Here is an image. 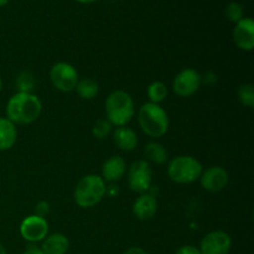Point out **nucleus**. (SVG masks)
<instances>
[{
    "label": "nucleus",
    "instance_id": "31",
    "mask_svg": "<svg viewBox=\"0 0 254 254\" xmlns=\"http://www.w3.org/2000/svg\"><path fill=\"white\" fill-rule=\"evenodd\" d=\"M9 2V0H0V7L1 6H5V5Z\"/></svg>",
    "mask_w": 254,
    "mask_h": 254
},
{
    "label": "nucleus",
    "instance_id": "24",
    "mask_svg": "<svg viewBox=\"0 0 254 254\" xmlns=\"http://www.w3.org/2000/svg\"><path fill=\"white\" fill-rule=\"evenodd\" d=\"M243 15H245V9H243L240 2H230L228 6L226 7V16L230 21L235 22V24H237L238 21H241L245 17Z\"/></svg>",
    "mask_w": 254,
    "mask_h": 254
},
{
    "label": "nucleus",
    "instance_id": "8",
    "mask_svg": "<svg viewBox=\"0 0 254 254\" xmlns=\"http://www.w3.org/2000/svg\"><path fill=\"white\" fill-rule=\"evenodd\" d=\"M200 73L192 68L183 69L176 74L175 79L173 82V89L179 97H190L198 91L201 86Z\"/></svg>",
    "mask_w": 254,
    "mask_h": 254
},
{
    "label": "nucleus",
    "instance_id": "4",
    "mask_svg": "<svg viewBox=\"0 0 254 254\" xmlns=\"http://www.w3.org/2000/svg\"><path fill=\"white\" fill-rule=\"evenodd\" d=\"M138 122L141 130L151 138L163 136L169 129V117L159 104H143L138 112Z\"/></svg>",
    "mask_w": 254,
    "mask_h": 254
},
{
    "label": "nucleus",
    "instance_id": "6",
    "mask_svg": "<svg viewBox=\"0 0 254 254\" xmlns=\"http://www.w3.org/2000/svg\"><path fill=\"white\" fill-rule=\"evenodd\" d=\"M50 79L55 88L64 93L73 91L77 86V82L79 81L78 72L72 64L66 62H59L52 66L50 71Z\"/></svg>",
    "mask_w": 254,
    "mask_h": 254
},
{
    "label": "nucleus",
    "instance_id": "20",
    "mask_svg": "<svg viewBox=\"0 0 254 254\" xmlns=\"http://www.w3.org/2000/svg\"><path fill=\"white\" fill-rule=\"evenodd\" d=\"M146 94H148V98L149 101H150V103L159 104L160 102H163L164 99L166 98V96H168V88H166V86L163 82H153V83L148 87Z\"/></svg>",
    "mask_w": 254,
    "mask_h": 254
},
{
    "label": "nucleus",
    "instance_id": "14",
    "mask_svg": "<svg viewBox=\"0 0 254 254\" xmlns=\"http://www.w3.org/2000/svg\"><path fill=\"white\" fill-rule=\"evenodd\" d=\"M127 163L122 156H111L104 161L102 166V179L108 183H117L121 180L126 174Z\"/></svg>",
    "mask_w": 254,
    "mask_h": 254
},
{
    "label": "nucleus",
    "instance_id": "15",
    "mask_svg": "<svg viewBox=\"0 0 254 254\" xmlns=\"http://www.w3.org/2000/svg\"><path fill=\"white\" fill-rule=\"evenodd\" d=\"M114 144L123 151H133L138 145V136L128 127H118L113 133Z\"/></svg>",
    "mask_w": 254,
    "mask_h": 254
},
{
    "label": "nucleus",
    "instance_id": "7",
    "mask_svg": "<svg viewBox=\"0 0 254 254\" xmlns=\"http://www.w3.org/2000/svg\"><path fill=\"white\" fill-rule=\"evenodd\" d=\"M153 170L146 160L134 161L128 170V185L131 191L145 193L150 189Z\"/></svg>",
    "mask_w": 254,
    "mask_h": 254
},
{
    "label": "nucleus",
    "instance_id": "17",
    "mask_svg": "<svg viewBox=\"0 0 254 254\" xmlns=\"http://www.w3.org/2000/svg\"><path fill=\"white\" fill-rule=\"evenodd\" d=\"M17 130L12 122L7 118H0V151L9 150L16 143Z\"/></svg>",
    "mask_w": 254,
    "mask_h": 254
},
{
    "label": "nucleus",
    "instance_id": "5",
    "mask_svg": "<svg viewBox=\"0 0 254 254\" xmlns=\"http://www.w3.org/2000/svg\"><path fill=\"white\" fill-rule=\"evenodd\" d=\"M202 164L190 155L174 158L168 165V176L176 184H192L202 174Z\"/></svg>",
    "mask_w": 254,
    "mask_h": 254
},
{
    "label": "nucleus",
    "instance_id": "26",
    "mask_svg": "<svg viewBox=\"0 0 254 254\" xmlns=\"http://www.w3.org/2000/svg\"><path fill=\"white\" fill-rule=\"evenodd\" d=\"M175 254H201L200 250L193 246H183L176 251Z\"/></svg>",
    "mask_w": 254,
    "mask_h": 254
},
{
    "label": "nucleus",
    "instance_id": "16",
    "mask_svg": "<svg viewBox=\"0 0 254 254\" xmlns=\"http://www.w3.org/2000/svg\"><path fill=\"white\" fill-rule=\"evenodd\" d=\"M68 238L62 233H52L47 235L41 246L44 254H66L68 251Z\"/></svg>",
    "mask_w": 254,
    "mask_h": 254
},
{
    "label": "nucleus",
    "instance_id": "19",
    "mask_svg": "<svg viewBox=\"0 0 254 254\" xmlns=\"http://www.w3.org/2000/svg\"><path fill=\"white\" fill-rule=\"evenodd\" d=\"M74 89L81 98L93 99L98 94V83L91 78H84L77 82Z\"/></svg>",
    "mask_w": 254,
    "mask_h": 254
},
{
    "label": "nucleus",
    "instance_id": "9",
    "mask_svg": "<svg viewBox=\"0 0 254 254\" xmlns=\"http://www.w3.org/2000/svg\"><path fill=\"white\" fill-rule=\"evenodd\" d=\"M232 240L225 231H213L202 238L200 245L201 254H228Z\"/></svg>",
    "mask_w": 254,
    "mask_h": 254
},
{
    "label": "nucleus",
    "instance_id": "29",
    "mask_svg": "<svg viewBox=\"0 0 254 254\" xmlns=\"http://www.w3.org/2000/svg\"><path fill=\"white\" fill-rule=\"evenodd\" d=\"M76 1L81 2V4H92V2L97 1V0H76Z\"/></svg>",
    "mask_w": 254,
    "mask_h": 254
},
{
    "label": "nucleus",
    "instance_id": "12",
    "mask_svg": "<svg viewBox=\"0 0 254 254\" xmlns=\"http://www.w3.org/2000/svg\"><path fill=\"white\" fill-rule=\"evenodd\" d=\"M233 41L238 49L252 51L254 47V21L252 17H243L233 29Z\"/></svg>",
    "mask_w": 254,
    "mask_h": 254
},
{
    "label": "nucleus",
    "instance_id": "23",
    "mask_svg": "<svg viewBox=\"0 0 254 254\" xmlns=\"http://www.w3.org/2000/svg\"><path fill=\"white\" fill-rule=\"evenodd\" d=\"M112 128H113V126H112L108 119H98L94 123L93 129H92V134H93V136L96 139L102 140V139L107 138L111 134Z\"/></svg>",
    "mask_w": 254,
    "mask_h": 254
},
{
    "label": "nucleus",
    "instance_id": "27",
    "mask_svg": "<svg viewBox=\"0 0 254 254\" xmlns=\"http://www.w3.org/2000/svg\"><path fill=\"white\" fill-rule=\"evenodd\" d=\"M123 254H148L143 248L140 247H130Z\"/></svg>",
    "mask_w": 254,
    "mask_h": 254
},
{
    "label": "nucleus",
    "instance_id": "13",
    "mask_svg": "<svg viewBox=\"0 0 254 254\" xmlns=\"http://www.w3.org/2000/svg\"><path fill=\"white\" fill-rule=\"evenodd\" d=\"M158 211V201L150 193H141L133 205V213L140 221H148L155 216Z\"/></svg>",
    "mask_w": 254,
    "mask_h": 254
},
{
    "label": "nucleus",
    "instance_id": "28",
    "mask_svg": "<svg viewBox=\"0 0 254 254\" xmlns=\"http://www.w3.org/2000/svg\"><path fill=\"white\" fill-rule=\"evenodd\" d=\"M22 254H44V252L41 251V248L35 247V246H30Z\"/></svg>",
    "mask_w": 254,
    "mask_h": 254
},
{
    "label": "nucleus",
    "instance_id": "3",
    "mask_svg": "<svg viewBox=\"0 0 254 254\" xmlns=\"http://www.w3.org/2000/svg\"><path fill=\"white\" fill-rule=\"evenodd\" d=\"M107 193L106 181L102 176L89 174L83 176L74 189V201L82 208H91L102 201Z\"/></svg>",
    "mask_w": 254,
    "mask_h": 254
},
{
    "label": "nucleus",
    "instance_id": "30",
    "mask_svg": "<svg viewBox=\"0 0 254 254\" xmlns=\"http://www.w3.org/2000/svg\"><path fill=\"white\" fill-rule=\"evenodd\" d=\"M0 254H6V250H5V247L1 243H0Z\"/></svg>",
    "mask_w": 254,
    "mask_h": 254
},
{
    "label": "nucleus",
    "instance_id": "32",
    "mask_svg": "<svg viewBox=\"0 0 254 254\" xmlns=\"http://www.w3.org/2000/svg\"><path fill=\"white\" fill-rule=\"evenodd\" d=\"M1 87H2V83H1V78H0V91H1Z\"/></svg>",
    "mask_w": 254,
    "mask_h": 254
},
{
    "label": "nucleus",
    "instance_id": "25",
    "mask_svg": "<svg viewBox=\"0 0 254 254\" xmlns=\"http://www.w3.org/2000/svg\"><path fill=\"white\" fill-rule=\"evenodd\" d=\"M50 213V203L47 201H40L35 206V215L45 218Z\"/></svg>",
    "mask_w": 254,
    "mask_h": 254
},
{
    "label": "nucleus",
    "instance_id": "22",
    "mask_svg": "<svg viewBox=\"0 0 254 254\" xmlns=\"http://www.w3.org/2000/svg\"><path fill=\"white\" fill-rule=\"evenodd\" d=\"M238 99L243 106L252 108L254 106V87L251 83L241 84L237 91Z\"/></svg>",
    "mask_w": 254,
    "mask_h": 254
},
{
    "label": "nucleus",
    "instance_id": "10",
    "mask_svg": "<svg viewBox=\"0 0 254 254\" xmlns=\"http://www.w3.org/2000/svg\"><path fill=\"white\" fill-rule=\"evenodd\" d=\"M20 235L29 242H40L49 235V223L46 218L31 215L25 218L20 225Z\"/></svg>",
    "mask_w": 254,
    "mask_h": 254
},
{
    "label": "nucleus",
    "instance_id": "2",
    "mask_svg": "<svg viewBox=\"0 0 254 254\" xmlns=\"http://www.w3.org/2000/svg\"><path fill=\"white\" fill-rule=\"evenodd\" d=\"M135 113L134 101L126 91H114L106 101L107 119L112 126L124 127L131 121Z\"/></svg>",
    "mask_w": 254,
    "mask_h": 254
},
{
    "label": "nucleus",
    "instance_id": "1",
    "mask_svg": "<svg viewBox=\"0 0 254 254\" xmlns=\"http://www.w3.org/2000/svg\"><path fill=\"white\" fill-rule=\"evenodd\" d=\"M42 104L32 93L17 92L10 97L6 104V118L14 124H31L40 117Z\"/></svg>",
    "mask_w": 254,
    "mask_h": 254
},
{
    "label": "nucleus",
    "instance_id": "11",
    "mask_svg": "<svg viewBox=\"0 0 254 254\" xmlns=\"http://www.w3.org/2000/svg\"><path fill=\"white\" fill-rule=\"evenodd\" d=\"M200 181L202 188L208 192H220L227 186L228 174L221 166H211L202 171Z\"/></svg>",
    "mask_w": 254,
    "mask_h": 254
},
{
    "label": "nucleus",
    "instance_id": "21",
    "mask_svg": "<svg viewBox=\"0 0 254 254\" xmlns=\"http://www.w3.org/2000/svg\"><path fill=\"white\" fill-rule=\"evenodd\" d=\"M35 87V77L31 72L24 71L17 76L16 78V88L19 92L24 93H31Z\"/></svg>",
    "mask_w": 254,
    "mask_h": 254
},
{
    "label": "nucleus",
    "instance_id": "18",
    "mask_svg": "<svg viewBox=\"0 0 254 254\" xmlns=\"http://www.w3.org/2000/svg\"><path fill=\"white\" fill-rule=\"evenodd\" d=\"M144 154H145V158L154 164L161 165L168 161V151L160 143H156V141H150L146 144L144 148Z\"/></svg>",
    "mask_w": 254,
    "mask_h": 254
}]
</instances>
